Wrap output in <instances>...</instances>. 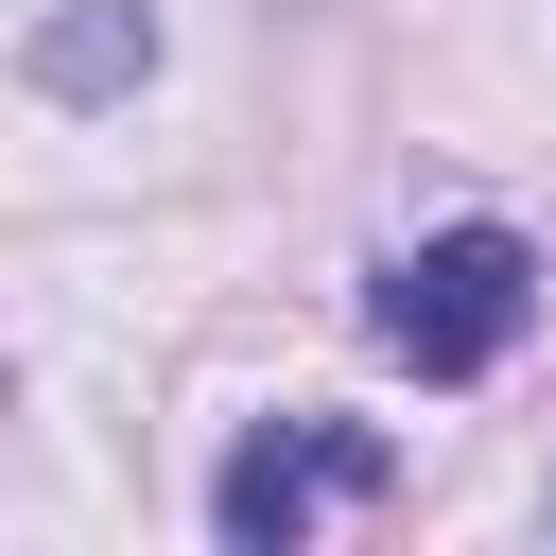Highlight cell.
Instances as JSON below:
<instances>
[{
    "label": "cell",
    "instance_id": "2",
    "mask_svg": "<svg viewBox=\"0 0 556 556\" xmlns=\"http://www.w3.org/2000/svg\"><path fill=\"white\" fill-rule=\"evenodd\" d=\"M382 469H400V452H382L365 417H261V434L208 469V539H226V556H295L313 521L382 504Z\"/></svg>",
    "mask_w": 556,
    "mask_h": 556
},
{
    "label": "cell",
    "instance_id": "3",
    "mask_svg": "<svg viewBox=\"0 0 556 556\" xmlns=\"http://www.w3.org/2000/svg\"><path fill=\"white\" fill-rule=\"evenodd\" d=\"M139 70H156V17H139V0H70V17H35V87H52V104H122Z\"/></svg>",
    "mask_w": 556,
    "mask_h": 556
},
{
    "label": "cell",
    "instance_id": "1",
    "mask_svg": "<svg viewBox=\"0 0 556 556\" xmlns=\"http://www.w3.org/2000/svg\"><path fill=\"white\" fill-rule=\"evenodd\" d=\"M365 330H382L417 382H486V365L539 330V243H521V226H434V243L382 261Z\"/></svg>",
    "mask_w": 556,
    "mask_h": 556
}]
</instances>
